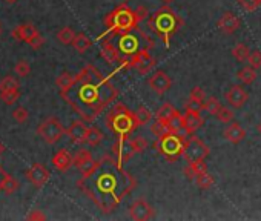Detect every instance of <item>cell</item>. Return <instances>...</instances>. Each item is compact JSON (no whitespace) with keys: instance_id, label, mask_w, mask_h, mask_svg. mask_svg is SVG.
I'll return each mask as SVG.
<instances>
[{"instance_id":"6da1fadb","label":"cell","mask_w":261,"mask_h":221,"mask_svg":"<svg viewBox=\"0 0 261 221\" xmlns=\"http://www.w3.org/2000/svg\"><path fill=\"white\" fill-rule=\"evenodd\" d=\"M78 185L100 211L109 214L132 192L137 180L125 171L115 155H106L88 177H82Z\"/></svg>"},{"instance_id":"7a4b0ae2","label":"cell","mask_w":261,"mask_h":221,"mask_svg":"<svg viewBox=\"0 0 261 221\" xmlns=\"http://www.w3.org/2000/svg\"><path fill=\"white\" fill-rule=\"evenodd\" d=\"M60 97L85 122H94L117 100L118 89L95 66L88 65L75 75V82L68 89L60 91Z\"/></svg>"},{"instance_id":"3957f363","label":"cell","mask_w":261,"mask_h":221,"mask_svg":"<svg viewBox=\"0 0 261 221\" xmlns=\"http://www.w3.org/2000/svg\"><path fill=\"white\" fill-rule=\"evenodd\" d=\"M111 35V42L117 48L120 58H122V69H129V62L131 57L137 54L142 49H149L154 46V42L149 35H146L143 31L137 28V34L129 31V32H122V34H108Z\"/></svg>"},{"instance_id":"277c9868","label":"cell","mask_w":261,"mask_h":221,"mask_svg":"<svg viewBox=\"0 0 261 221\" xmlns=\"http://www.w3.org/2000/svg\"><path fill=\"white\" fill-rule=\"evenodd\" d=\"M148 20V26L152 29L158 37L163 38V43L166 48H169L171 37L183 26V18L178 14H175L169 6H163L157 9Z\"/></svg>"},{"instance_id":"5b68a950","label":"cell","mask_w":261,"mask_h":221,"mask_svg":"<svg viewBox=\"0 0 261 221\" xmlns=\"http://www.w3.org/2000/svg\"><path fill=\"white\" fill-rule=\"evenodd\" d=\"M108 129L118 137H129L131 132L137 128L135 114L125 105L117 103L106 117Z\"/></svg>"},{"instance_id":"8992f818","label":"cell","mask_w":261,"mask_h":221,"mask_svg":"<svg viewBox=\"0 0 261 221\" xmlns=\"http://www.w3.org/2000/svg\"><path fill=\"white\" fill-rule=\"evenodd\" d=\"M105 25L108 29L102 35V38L108 34H122V32L134 31L138 25V20L135 17V11L123 3L117 6L114 11H111L105 17Z\"/></svg>"},{"instance_id":"52a82bcc","label":"cell","mask_w":261,"mask_h":221,"mask_svg":"<svg viewBox=\"0 0 261 221\" xmlns=\"http://www.w3.org/2000/svg\"><path fill=\"white\" fill-rule=\"evenodd\" d=\"M158 154L165 155L169 162H177V160L183 155V148H185V140L178 137L172 132L157 138L154 145Z\"/></svg>"},{"instance_id":"ba28073f","label":"cell","mask_w":261,"mask_h":221,"mask_svg":"<svg viewBox=\"0 0 261 221\" xmlns=\"http://www.w3.org/2000/svg\"><path fill=\"white\" fill-rule=\"evenodd\" d=\"M65 132H66V131H65L62 122H60V120L55 118V117L46 118L45 122H42V123L38 125V128H37L38 137L42 138L45 143H48V145L57 143L58 140L63 137Z\"/></svg>"},{"instance_id":"9c48e42d","label":"cell","mask_w":261,"mask_h":221,"mask_svg":"<svg viewBox=\"0 0 261 221\" xmlns=\"http://www.w3.org/2000/svg\"><path fill=\"white\" fill-rule=\"evenodd\" d=\"M209 155V148L203 142L202 138L189 135L185 140V148H183V157L186 158L188 163L194 162H205V158Z\"/></svg>"},{"instance_id":"30bf717a","label":"cell","mask_w":261,"mask_h":221,"mask_svg":"<svg viewBox=\"0 0 261 221\" xmlns=\"http://www.w3.org/2000/svg\"><path fill=\"white\" fill-rule=\"evenodd\" d=\"M155 66V58L151 55L149 49H142L138 51L137 54H134L131 57V62H129V69L134 68L137 69L140 74H148L152 68Z\"/></svg>"},{"instance_id":"8fae6325","label":"cell","mask_w":261,"mask_h":221,"mask_svg":"<svg viewBox=\"0 0 261 221\" xmlns=\"http://www.w3.org/2000/svg\"><path fill=\"white\" fill-rule=\"evenodd\" d=\"M112 152L115 155V158L118 160V163L125 166L129 160L135 155L132 145H131V138L129 137H118V140L112 146Z\"/></svg>"},{"instance_id":"7c38bea8","label":"cell","mask_w":261,"mask_h":221,"mask_svg":"<svg viewBox=\"0 0 261 221\" xmlns=\"http://www.w3.org/2000/svg\"><path fill=\"white\" fill-rule=\"evenodd\" d=\"M128 212H129V217L135 221H146V220L154 218V215H155L154 208L143 198L135 200V202L129 206Z\"/></svg>"},{"instance_id":"4fadbf2b","label":"cell","mask_w":261,"mask_h":221,"mask_svg":"<svg viewBox=\"0 0 261 221\" xmlns=\"http://www.w3.org/2000/svg\"><path fill=\"white\" fill-rule=\"evenodd\" d=\"M97 163L98 162L92 158V154L88 149H80L74 155V166L82 172V177H88L97 168Z\"/></svg>"},{"instance_id":"5bb4252c","label":"cell","mask_w":261,"mask_h":221,"mask_svg":"<svg viewBox=\"0 0 261 221\" xmlns=\"http://www.w3.org/2000/svg\"><path fill=\"white\" fill-rule=\"evenodd\" d=\"M26 180L35 188H42L45 186L48 182H49V178H51V174L49 171L43 166V165H40V163H34L28 171H26Z\"/></svg>"},{"instance_id":"9a60e30c","label":"cell","mask_w":261,"mask_h":221,"mask_svg":"<svg viewBox=\"0 0 261 221\" xmlns=\"http://www.w3.org/2000/svg\"><path fill=\"white\" fill-rule=\"evenodd\" d=\"M148 85H149V88H151L155 94L163 95V94H166V92L171 89L172 80H171V77H169L165 71H157L155 74H152V75L149 77Z\"/></svg>"},{"instance_id":"2e32d148","label":"cell","mask_w":261,"mask_h":221,"mask_svg":"<svg viewBox=\"0 0 261 221\" xmlns=\"http://www.w3.org/2000/svg\"><path fill=\"white\" fill-rule=\"evenodd\" d=\"M225 98H226V102L229 103V106H232L234 109H240V108H243L246 105V102L249 100V94L243 86L234 85L226 91Z\"/></svg>"},{"instance_id":"e0dca14e","label":"cell","mask_w":261,"mask_h":221,"mask_svg":"<svg viewBox=\"0 0 261 221\" xmlns=\"http://www.w3.org/2000/svg\"><path fill=\"white\" fill-rule=\"evenodd\" d=\"M217 26H218L220 32H223L226 35H231V34H234V32H237L240 29V26H242V22H240V17L235 12L226 11L222 17H220Z\"/></svg>"},{"instance_id":"ac0fdd59","label":"cell","mask_w":261,"mask_h":221,"mask_svg":"<svg viewBox=\"0 0 261 221\" xmlns=\"http://www.w3.org/2000/svg\"><path fill=\"white\" fill-rule=\"evenodd\" d=\"M102 57L106 60L109 65H114V63H118V71L122 69V58H120V54L117 51V48L114 46V43L111 42V38H103L102 40Z\"/></svg>"},{"instance_id":"d6986e66","label":"cell","mask_w":261,"mask_h":221,"mask_svg":"<svg viewBox=\"0 0 261 221\" xmlns=\"http://www.w3.org/2000/svg\"><path fill=\"white\" fill-rule=\"evenodd\" d=\"M88 126L85 125V122H82V120H75V122H72V125L69 126V129L66 131L71 142L72 143H86V134H88Z\"/></svg>"},{"instance_id":"ffe728a7","label":"cell","mask_w":261,"mask_h":221,"mask_svg":"<svg viewBox=\"0 0 261 221\" xmlns=\"http://www.w3.org/2000/svg\"><path fill=\"white\" fill-rule=\"evenodd\" d=\"M52 165L57 171L66 172L71 166H74V157L69 154L68 149H60L54 157H52Z\"/></svg>"},{"instance_id":"44dd1931","label":"cell","mask_w":261,"mask_h":221,"mask_svg":"<svg viewBox=\"0 0 261 221\" xmlns=\"http://www.w3.org/2000/svg\"><path fill=\"white\" fill-rule=\"evenodd\" d=\"M246 137V131L240 123H231L226 129H225V138L228 142H231L232 145H238L240 142H243Z\"/></svg>"},{"instance_id":"7402d4cb","label":"cell","mask_w":261,"mask_h":221,"mask_svg":"<svg viewBox=\"0 0 261 221\" xmlns=\"http://www.w3.org/2000/svg\"><path fill=\"white\" fill-rule=\"evenodd\" d=\"M38 34V31H37V28L32 25V23H23V25H20V26H17L14 31H12V37L17 40V42H29V40L32 38V37H35Z\"/></svg>"},{"instance_id":"603a6c76","label":"cell","mask_w":261,"mask_h":221,"mask_svg":"<svg viewBox=\"0 0 261 221\" xmlns=\"http://www.w3.org/2000/svg\"><path fill=\"white\" fill-rule=\"evenodd\" d=\"M178 115H180V112L171 103L162 105V108H158V111H157V120L158 122H165V123H171Z\"/></svg>"},{"instance_id":"cb8c5ba5","label":"cell","mask_w":261,"mask_h":221,"mask_svg":"<svg viewBox=\"0 0 261 221\" xmlns=\"http://www.w3.org/2000/svg\"><path fill=\"white\" fill-rule=\"evenodd\" d=\"M183 123L186 126V129L189 131V134H194L195 131H198L203 126V118L200 114H194V112H186L183 115Z\"/></svg>"},{"instance_id":"d4e9b609","label":"cell","mask_w":261,"mask_h":221,"mask_svg":"<svg viewBox=\"0 0 261 221\" xmlns=\"http://www.w3.org/2000/svg\"><path fill=\"white\" fill-rule=\"evenodd\" d=\"M206 171H208V168H206V163L205 162H194V163H188V166L183 169V174L189 180H195L198 175H202Z\"/></svg>"},{"instance_id":"484cf974","label":"cell","mask_w":261,"mask_h":221,"mask_svg":"<svg viewBox=\"0 0 261 221\" xmlns=\"http://www.w3.org/2000/svg\"><path fill=\"white\" fill-rule=\"evenodd\" d=\"M257 77H258V72H257V69L252 68L251 65L242 68V69H240V71L237 72V78H238L243 85H251V83H254L255 80H257Z\"/></svg>"},{"instance_id":"4316f807","label":"cell","mask_w":261,"mask_h":221,"mask_svg":"<svg viewBox=\"0 0 261 221\" xmlns=\"http://www.w3.org/2000/svg\"><path fill=\"white\" fill-rule=\"evenodd\" d=\"M91 45H92L91 38H89L86 34H83V32L75 34V37H74V40H72V46H74V49H75L77 52H80V54L86 52V51L91 48Z\"/></svg>"},{"instance_id":"83f0119b","label":"cell","mask_w":261,"mask_h":221,"mask_svg":"<svg viewBox=\"0 0 261 221\" xmlns=\"http://www.w3.org/2000/svg\"><path fill=\"white\" fill-rule=\"evenodd\" d=\"M134 114H135L137 126H146L151 122V118H152V114H151V111L146 106H138V109Z\"/></svg>"},{"instance_id":"f1b7e54d","label":"cell","mask_w":261,"mask_h":221,"mask_svg":"<svg viewBox=\"0 0 261 221\" xmlns=\"http://www.w3.org/2000/svg\"><path fill=\"white\" fill-rule=\"evenodd\" d=\"M103 132L100 131L98 128H95V126H91L89 129H88V134H86V143L88 145H91V146H97V145H100L103 142Z\"/></svg>"},{"instance_id":"f546056e","label":"cell","mask_w":261,"mask_h":221,"mask_svg":"<svg viewBox=\"0 0 261 221\" xmlns=\"http://www.w3.org/2000/svg\"><path fill=\"white\" fill-rule=\"evenodd\" d=\"M74 82H75V75H72V74H69V72H62V74H60V75L57 77L55 85H57V88H58L60 91H65V89H68Z\"/></svg>"},{"instance_id":"4dcf8cb0","label":"cell","mask_w":261,"mask_h":221,"mask_svg":"<svg viewBox=\"0 0 261 221\" xmlns=\"http://www.w3.org/2000/svg\"><path fill=\"white\" fill-rule=\"evenodd\" d=\"M232 55L238 62H248V58L251 55V49L245 43H238L232 48Z\"/></svg>"},{"instance_id":"1f68e13d","label":"cell","mask_w":261,"mask_h":221,"mask_svg":"<svg viewBox=\"0 0 261 221\" xmlns=\"http://www.w3.org/2000/svg\"><path fill=\"white\" fill-rule=\"evenodd\" d=\"M20 98V91L18 89H8V91H0V100L11 106L14 103H17V100Z\"/></svg>"},{"instance_id":"d6a6232c","label":"cell","mask_w":261,"mask_h":221,"mask_svg":"<svg viewBox=\"0 0 261 221\" xmlns=\"http://www.w3.org/2000/svg\"><path fill=\"white\" fill-rule=\"evenodd\" d=\"M74 37H75V32L69 26H63L62 29L57 32V40L60 43H63V45H72Z\"/></svg>"},{"instance_id":"836d02e7","label":"cell","mask_w":261,"mask_h":221,"mask_svg":"<svg viewBox=\"0 0 261 221\" xmlns=\"http://www.w3.org/2000/svg\"><path fill=\"white\" fill-rule=\"evenodd\" d=\"M195 182H197V186L200 188V189H211L212 186H214V177L206 171V172H203L202 175H198L197 178H195Z\"/></svg>"},{"instance_id":"e575fe53","label":"cell","mask_w":261,"mask_h":221,"mask_svg":"<svg viewBox=\"0 0 261 221\" xmlns=\"http://www.w3.org/2000/svg\"><path fill=\"white\" fill-rule=\"evenodd\" d=\"M151 131H152V134H154L157 138H160V137H163V135H166V134L171 132V123L158 122V120H157V122L152 125Z\"/></svg>"},{"instance_id":"d590c367","label":"cell","mask_w":261,"mask_h":221,"mask_svg":"<svg viewBox=\"0 0 261 221\" xmlns=\"http://www.w3.org/2000/svg\"><path fill=\"white\" fill-rule=\"evenodd\" d=\"M220 108H222V105H220V102L215 97H208L203 102V111L209 112L211 115H215L220 111Z\"/></svg>"},{"instance_id":"8d00e7d4","label":"cell","mask_w":261,"mask_h":221,"mask_svg":"<svg viewBox=\"0 0 261 221\" xmlns=\"http://www.w3.org/2000/svg\"><path fill=\"white\" fill-rule=\"evenodd\" d=\"M215 117L218 118V122H222V123H231L234 120V111L231 108L222 106L220 108V111L215 114Z\"/></svg>"},{"instance_id":"74e56055","label":"cell","mask_w":261,"mask_h":221,"mask_svg":"<svg viewBox=\"0 0 261 221\" xmlns=\"http://www.w3.org/2000/svg\"><path fill=\"white\" fill-rule=\"evenodd\" d=\"M8 89H18V82L12 75H6L0 80V91H8Z\"/></svg>"},{"instance_id":"f35d334b","label":"cell","mask_w":261,"mask_h":221,"mask_svg":"<svg viewBox=\"0 0 261 221\" xmlns=\"http://www.w3.org/2000/svg\"><path fill=\"white\" fill-rule=\"evenodd\" d=\"M131 145H132V149H134L135 154H142L148 148V142L143 137H132L131 138Z\"/></svg>"},{"instance_id":"ab89813d","label":"cell","mask_w":261,"mask_h":221,"mask_svg":"<svg viewBox=\"0 0 261 221\" xmlns=\"http://www.w3.org/2000/svg\"><path fill=\"white\" fill-rule=\"evenodd\" d=\"M14 72L20 77H28L29 72H31V66H29V63L26 62V60H20V62H17L15 66H14Z\"/></svg>"},{"instance_id":"60d3db41","label":"cell","mask_w":261,"mask_h":221,"mask_svg":"<svg viewBox=\"0 0 261 221\" xmlns=\"http://www.w3.org/2000/svg\"><path fill=\"white\" fill-rule=\"evenodd\" d=\"M12 117H14V120L17 123H20V125H23V123H26V120H28V117H29V112L26 111V108H15L14 111H12Z\"/></svg>"},{"instance_id":"b9f144b4","label":"cell","mask_w":261,"mask_h":221,"mask_svg":"<svg viewBox=\"0 0 261 221\" xmlns=\"http://www.w3.org/2000/svg\"><path fill=\"white\" fill-rule=\"evenodd\" d=\"M238 5L242 6L245 11H255L261 6V0H237Z\"/></svg>"},{"instance_id":"7bdbcfd3","label":"cell","mask_w":261,"mask_h":221,"mask_svg":"<svg viewBox=\"0 0 261 221\" xmlns=\"http://www.w3.org/2000/svg\"><path fill=\"white\" fill-rule=\"evenodd\" d=\"M185 109L186 112H194V114H200L203 111V103L202 102H197L194 98H189L186 105H185Z\"/></svg>"},{"instance_id":"ee69618b","label":"cell","mask_w":261,"mask_h":221,"mask_svg":"<svg viewBox=\"0 0 261 221\" xmlns=\"http://www.w3.org/2000/svg\"><path fill=\"white\" fill-rule=\"evenodd\" d=\"M18 189V182L14 178V177H8L6 178V182H5V185H3V192L6 194V195H12L15 191Z\"/></svg>"},{"instance_id":"f6af8a7d","label":"cell","mask_w":261,"mask_h":221,"mask_svg":"<svg viewBox=\"0 0 261 221\" xmlns=\"http://www.w3.org/2000/svg\"><path fill=\"white\" fill-rule=\"evenodd\" d=\"M248 62L252 68L255 69H260L261 68V51L255 49V51H251V55L248 58Z\"/></svg>"},{"instance_id":"bcb514c9","label":"cell","mask_w":261,"mask_h":221,"mask_svg":"<svg viewBox=\"0 0 261 221\" xmlns=\"http://www.w3.org/2000/svg\"><path fill=\"white\" fill-rule=\"evenodd\" d=\"M189 98H194V100H197V102H205L206 100V94H205V91H203V88H200V86H195L192 91H191V95H189Z\"/></svg>"},{"instance_id":"7dc6e473","label":"cell","mask_w":261,"mask_h":221,"mask_svg":"<svg viewBox=\"0 0 261 221\" xmlns=\"http://www.w3.org/2000/svg\"><path fill=\"white\" fill-rule=\"evenodd\" d=\"M45 43V38L40 35V32L35 35V37H32L29 42H28V45L32 48V49H38V48H42V45Z\"/></svg>"},{"instance_id":"c3c4849f","label":"cell","mask_w":261,"mask_h":221,"mask_svg":"<svg viewBox=\"0 0 261 221\" xmlns=\"http://www.w3.org/2000/svg\"><path fill=\"white\" fill-rule=\"evenodd\" d=\"M135 17H137L138 23H140L142 20H146V18L149 17V11L146 9V6H138V8L135 9Z\"/></svg>"},{"instance_id":"681fc988","label":"cell","mask_w":261,"mask_h":221,"mask_svg":"<svg viewBox=\"0 0 261 221\" xmlns=\"http://www.w3.org/2000/svg\"><path fill=\"white\" fill-rule=\"evenodd\" d=\"M26 218L28 220H46V215L42 214V211H32L31 214H28Z\"/></svg>"},{"instance_id":"f907efd6","label":"cell","mask_w":261,"mask_h":221,"mask_svg":"<svg viewBox=\"0 0 261 221\" xmlns=\"http://www.w3.org/2000/svg\"><path fill=\"white\" fill-rule=\"evenodd\" d=\"M8 177H9V174L2 168V165H0V191H3V185H5Z\"/></svg>"},{"instance_id":"816d5d0a","label":"cell","mask_w":261,"mask_h":221,"mask_svg":"<svg viewBox=\"0 0 261 221\" xmlns=\"http://www.w3.org/2000/svg\"><path fill=\"white\" fill-rule=\"evenodd\" d=\"M5 151H6V146H5V145H3L2 142H0V155H2V154H3Z\"/></svg>"},{"instance_id":"f5cc1de1","label":"cell","mask_w":261,"mask_h":221,"mask_svg":"<svg viewBox=\"0 0 261 221\" xmlns=\"http://www.w3.org/2000/svg\"><path fill=\"white\" fill-rule=\"evenodd\" d=\"M5 2H6V3H11V5H12V3H15V2H17V0H5Z\"/></svg>"},{"instance_id":"db71d44e","label":"cell","mask_w":261,"mask_h":221,"mask_svg":"<svg viewBox=\"0 0 261 221\" xmlns=\"http://www.w3.org/2000/svg\"><path fill=\"white\" fill-rule=\"evenodd\" d=\"M257 129H258V132H260V134H261V123H260V125H258V126H257Z\"/></svg>"},{"instance_id":"11a10c76","label":"cell","mask_w":261,"mask_h":221,"mask_svg":"<svg viewBox=\"0 0 261 221\" xmlns=\"http://www.w3.org/2000/svg\"><path fill=\"white\" fill-rule=\"evenodd\" d=\"M165 3H171V2H174V0H163Z\"/></svg>"},{"instance_id":"9f6ffc18","label":"cell","mask_w":261,"mask_h":221,"mask_svg":"<svg viewBox=\"0 0 261 221\" xmlns=\"http://www.w3.org/2000/svg\"><path fill=\"white\" fill-rule=\"evenodd\" d=\"M0 31H2V26H0Z\"/></svg>"},{"instance_id":"6f0895ef","label":"cell","mask_w":261,"mask_h":221,"mask_svg":"<svg viewBox=\"0 0 261 221\" xmlns=\"http://www.w3.org/2000/svg\"><path fill=\"white\" fill-rule=\"evenodd\" d=\"M125 2H129V0H125Z\"/></svg>"}]
</instances>
